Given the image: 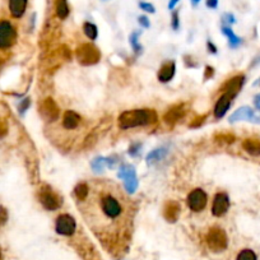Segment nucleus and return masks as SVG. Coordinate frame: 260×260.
<instances>
[{
	"instance_id": "nucleus-1",
	"label": "nucleus",
	"mask_w": 260,
	"mask_h": 260,
	"mask_svg": "<svg viewBox=\"0 0 260 260\" xmlns=\"http://www.w3.org/2000/svg\"><path fill=\"white\" fill-rule=\"evenodd\" d=\"M87 208H83V215L91 226L115 224L125 217H129L128 200L121 194L120 189L111 182H96L93 193H88Z\"/></svg>"
},
{
	"instance_id": "nucleus-2",
	"label": "nucleus",
	"mask_w": 260,
	"mask_h": 260,
	"mask_svg": "<svg viewBox=\"0 0 260 260\" xmlns=\"http://www.w3.org/2000/svg\"><path fill=\"white\" fill-rule=\"evenodd\" d=\"M157 112L152 109H136L128 110L119 116V127L121 129H130V128L147 127L157 123Z\"/></svg>"
},
{
	"instance_id": "nucleus-3",
	"label": "nucleus",
	"mask_w": 260,
	"mask_h": 260,
	"mask_svg": "<svg viewBox=\"0 0 260 260\" xmlns=\"http://www.w3.org/2000/svg\"><path fill=\"white\" fill-rule=\"evenodd\" d=\"M77 60L81 65L85 67H89V65H94L100 61L101 52L100 50L92 43H82L77 48L76 51Z\"/></svg>"
},
{
	"instance_id": "nucleus-4",
	"label": "nucleus",
	"mask_w": 260,
	"mask_h": 260,
	"mask_svg": "<svg viewBox=\"0 0 260 260\" xmlns=\"http://www.w3.org/2000/svg\"><path fill=\"white\" fill-rule=\"evenodd\" d=\"M207 245L215 253H221L224 251L228 246V237L226 232L219 227H212L207 233Z\"/></svg>"
},
{
	"instance_id": "nucleus-5",
	"label": "nucleus",
	"mask_w": 260,
	"mask_h": 260,
	"mask_svg": "<svg viewBox=\"0 0 260 260\" xmlns=\"http://www.w3.org/2000/svg\"><path fill=\"white\" fill-rule=\"evenodd\" d=\"M39 198L43 208L47 211H58L63 204V199L58 193H55L48 185H43V188L40 189Z\"/></svg>"
},
{
	"instance_id": "nucleus-6",
	"label": "nucleus",
	"mask_w": 260,
	"mask_h": 260,
	"mask_svg": "<svg viewBox=\"0 0 260 260\" xmlns=\"http://www.w3.org/2000/svg\"><path fill=\"white\" fill-rule=\"evenodd\" d=\"M55 230L61 236H72L74 235L77 230L76 219L70 215H60L56 218V223H55Z\"/></svg>"
},
{
	"instance_id": "nucleus-7",
	"label": "nucleus",
	"mask_w": 260,
	"mask_h": 260,
	"mask_svg": "<svg viewBox=\"0 0 260 260\" xmlns=\"http://www.w3.org/2000/svg\"><path fill=\"white\" fill-rule=\"evenodd\" d=\"M17 40V31L8 21L0 22V48H9Z\"/></svg>"
},
{
	"instance_id": "nucleus-8",
	"label": "nucleus",
	"mask_w": 260,
	"mask_h": 260,
	"mask_svg": "<svg viewBox=\"0 0 260 260\" xmlns=\"http://www.w3.org/2000/svg\"><path fill=\"white\" fill-rule=\"evenodd\" d=\"M40 114H41L43 120L52 123V121L58 120L59 116H60V109L52 98L47 97L40 105Z\"/></svg>"
},
{
	"instance_id": "nucleus-9",
	"label": "nucleus",
	"mask_w": 260,
	"mask_h": 260,
	"mask_svg": "<svg viewBox=\"0 0 260 260\" xmlns=\"http://www.w3.org/2000/svg\"><path fill=\"white\" fill-rule=\"evenodd\" d=\"M188 206L190 211L193 212H202L203 209L206 208L207 202H208V197H207L206 191L202 189H195L188 195Z\"/></svg>"
},
{
	"instance_id": "nucleus-10",
	"label": "nucleus",
	"mask_w": 260,
	"mask_h": 260,
	"mask_svg": "<svg viewBox=\"0 0 260 260\" xmlns=\"http://www.w3.org/2000/svg\"><path fill=\"white\" fill-rule=\"evenodd\" d=\"M230 209V198L226 193H217L213 199L212 215L215 217H222Z\"/></svg>"
},
{
	"instance_id": "nucleus-11",
	"label": "nucleus",
	"mask_w": 260,
	"mask_h": 260,
	"mask_svg": "<svg viewBox=\"0 0 260 260\" xmlns=\"http://www.w3.org/2000/svg\"><path fill=\"white\" fill-rule=\"evenodd\" d=\"M244 85H245V76L240 74V76L228 79V81L222 86L221 89L223 91V93H230L231 96L236 97L242 89Z\"/></svg>"
},
{
	"instance_id": "nucleus-12",
	"label": "nucleus",
	"mask_w": 260,
	"mask_h": 260,
	"mask_svg": "<svg viewBox=\"0 0 260 260\" xmlns=\"http://www.w3.org/2000/svg\"><path fill=\"white\" fill-rule=\"evenodd\" d=\"M233 98H235V97L231 96L230 93H223L218 98V101L216 102L215 110H213L216 119H222L226 115L228 109H230L231 103H232Z\"/></svg>"
},
{
	"instance_id": "nucleus-13",
	"label": "nucleus",
	"mask_w": 260,
	"mask_h": 260,
	"mask_svg": "<svg viewBox=\"0 0 260 260\" xmlns=\"http://www.w3.org/2000/svg\"><path fill=\"white\" fill-rule=\"evenodd\" d=\"M180 212H181V206L180 203L175 202V200H169L164 207V217L170 223H175L180 217Z\"/></svg>"
},
{
	"instance_id": "nucleus-14",
	"label": "nucleus",
	"mask_w": 260,
	"mask_h": 260,
	"mask_svg": "<svg viewBox=\"0 0 260 260\" xmlns=\"http://www.w3.org/2000/svg\"><path fill=\"white\" fill-rule=\"evenodd\" d=\"M185 112H186V110H185L184 105H182V103H178V105H175V106L171 107V109L165 114L164 119L167 124L175 125L177 121H180L184 118Z\"/></svg>"
},
{
	"instance_id": "nucleus-15",
	"label": "nucleus",
	"mask_w": 260,
	"mask_h": 260,
	"mask_svg": "<svg viewBox=\"0 0 260 260\" xmlns=\"http://www.w3.org/2000/svg\"><path fill=\"white\" fill-rule=\"evenodd\" d=\"M176 72V64L175 61H166L162 64V67L158 70V81L162 83L170 82L173 78Z\"/></svg>"
},
{
	"instance_id": "nucleus-16",
	"label": "nucleus",
	"mask_w": 260,
	"mask_h": 260,
	"mask_svg": "<svg viewBox=\"0 0 260 260\" xmlns=\"http://www.w3.org/2000/svg\"><path fill=\"white\" fill-rule=\"evenodd\" d=\"M255 112L254 110L249 106H242L237 109L230 116V123H237V121H251V119L254 118Z\"/></svg>"
},
{
	"instance_id": "nucleus-17",
	"label": "nucleus",
	"mask_w": 260,
	"mask_h": 260,
	"mask_svg": "<svg viewBox=\"0 0 260 260\" xmlns=\"http://www.w3.org/2000/svg\"><path fill=\"white\" fill-rule=\"evenodd\" d=\"M79 123H81V116L79 114H77L76 111H72V110H68L65 114H64L63 118V127L67 130H74L78 128Z\"/></svg>"
},
{
	"instance_id": "nucleus-18",
	"label": "nucleus",
	"mask_w": 260,
	"mask_h": 260,
	"mask_svg": "<svg viewBox=\"0 0 260 260\" xmlns=\"http://www.w3.org/2000/svg\"><path fill=\"white\" fill-rule=\"evenodd\" d=\"M28 0H9V10L10 14L14 18H21L27 9Z\"/></svg>"
},
{
	"instance_id": "nucleus-19",
	"label": "nucleus",
	"mask_w": 260,
	"mask_h": 260,
	"mask_svg": "<svg viewBox=\"0 0 260 260\" xmlns=\"http://www.w3.org/2000/svg\"><path fill=\"white\" fill-rule=\"evenodd\" d=\"M167 153H169V149H167L166 147L156 148L147 154L145 161H147V164L148 165H153V164H156V162H158V161L164 160V158L167 156Z\"/></svg>"
},
{
	"instance_id": "nucleus-20",
	"label": "nucleus",
	"mask_w": 260,
	"mask_h": 260,
	"mask_svg": "<svg viewBox=\"0 0 260 260\" xmlns=\"http://www.w3.org/2000/svg\"><path fill=\"white\" fill-rule=\"evenodd\" d=\"M221 31H222V34H223L224 36H226L227 39H228V43H230V47L236 48V47H239V46L242 43L241 37L237 36V35L235 34V32H233L232 28H231L230 26H223V27L221 28Z\"/></svg>"
},
{
	"instance_id": "nucleus-21",
	"label": "nucleus",
	"mask_w": 260,
	"mask_h": 260,
	"mask_svg": "<svg viewBox=\"0 0 260 260\" xmlns=\"http://www.w3.org/2000/svg\"><path fill=\"white\" fill-rule=\"evenodd\" d=\"M242 148L246 153L254 156V157H260V140L245 139L242 142Z\"/></svg>"
},
{
	"instance_id": "nucleus-22",
	"label": "nucleus",
	"mask_w": 260,
	"mask_h": 260,
	"mask_svg": "<svg viewBox=\"0 0 260 260\" xmlns=\"http://www.w3.org/2000/svg\"><path fill=\"white\" fill-rule=\"evenodd\" d=\"M124 180V186L125 190L129 194H134L138 189V177H136V173H130L127 177L123 178Z\"/></svg>"
},
{
	"instance_id": "nucleus-23",
	"label": "nucleus",
	"mask_w": 260,
	"mask_h": 260,
	"mask_svg": "<svg viewBox=\"0 0 260 260\" xmlns=\"http://www.w3.org/2000/svg\"><path fill=\"white\" fill-rule=\"evenodd\" d=\"M55 10H56V15H58L59 18H67L70 12L68 0H56V3H55Z\"/></svg>"
},
{
	"instance_id": "nucleus-24",
	"label": "nucleus",
	"mask_w": 260,
	"mask_h": 260,
	"mask_svg": "<svg viewBox=\"0 0 260 260\" xmlns=\"http://www.w3.org/2000/svg\"><path fill=\"white\" fill-rule=\"evenodd\" d=\"M88 193H89V185L86 184V182H81L74 189V194H76L78 202H83V200L87 199Z\"/></svg>"
},
{
	"instance_id": "nucleus-25",
	"label": "nucleus",
	"mask_w": 260,
	"mask_h": 260,
	"mask_svg": "<svg viewBox=\"0 0 260 260\" xmlns=\"http://www.w3.org/2000/svg\"><path fill=\"white\" fill-rule=\"evenodd\" d=\"M83 32L89 40H96L97 36H98V30H97L96 24H93L92 22H85Z\"/></svg>"
},
{
	"instance_id": "nucleus-26",
	"label": "nucleus",
	"mask_w": 260,
	"mask_h": 260,
	"mask_svg": "<svg viewBox=\"0 0 260 260\" xmlns=\"http://www.w3.org/2000/svg\"><path fill=\"white\" fill-rule=\"evenodd\" d=\"M106 166L107 164H106V158L105 157H96L93 158L91 162V167L94 173H102Z\"/></svg>"
},
{
	"instance_id": "nucleus-27",
	"label": "nucleus",
	"mask_w": 260,
	"mask_h": 260,
	"mask_svg": "<svg viewBox=\"0 0 260 260\" xmlns=\"http://www.w3.org/2000/svg\"><path fill=\"white\" fill-rule=\"evenodd\" d=\"M236 260H258V257L254 250H251V249H244V250H241L239 253Z\"/></svg>"
},
{
	"instance_id": "nucleus-28",
	"label": "nucleus",
	"mask_w": 260,
	"mask_h": 260,
	"mask_svg": "<svg viewBox=\"0 0 260 260\" xmlns=\"http://www.w3.org/2000/svg\"><path fill=\"white\" fill-rule=\"evenodd\" d=\"M138 37H139V32H138V31L133 32V34L130 35V37H129L130 45H131V47H133L134 52H135L136 55L142 52V46L138 43Z\"/></svg>"
},
{
	"instance_id": "nucleus-29",
	"label": "nucleus",
	"mask_w": 260,
	"mask_h": 260,
	"mask_svg": "<svg viewBox=\"0 0 260 260\" xmlns=\"http://www.w3.org/2000/svg\"><path fill=\"white\" fill-rule=\"evenodd\" d=\"M140 149H142V143H133V144L129 147L128 153H129L131 157H136V156L140 153Z\"/></svg>"
},
{
	"instance_id": "nucleus-30",
	"label": "nucleus",
	"mask_w": 260,
	"mask_h": 260,
	"mask_svg": "<svg viewBox=\"0 0 260 260\" xmlns=\"http://www.w3.org/2000/svg\"><path fill=\"white\" fill-rule=\"evenodd\" d=\"M216 140L221 143H233L235 142V136L232 134H219L216 136Z\"/></svg>"
},
{
	"instance_id": "nucleus-31",
	"label": "nucleus",
	"mask_w": 260,
	"mask_h": 260,
	"mask_svg": "<svg viewBox=\"0 0 260 260\" xmlns=\"http://www.w3.org/2000/svg\"><path fill=\"white\" fill-rule=\"evenodd\" d=\"M222 22L224 23V26H231V24L236 23V18H235V15L232 13H224L222 15Z\"/></svg>"
},
{
	"instance_id": "nucleus-32",
	"label": "nucleus",
	"mask_w": 260,
	"mask_h": 260,
	"mask_svg": "<svg viewBox=\"0 0 260 260\" xmlns=\"http://www.w3.org/2000/svg\"><path fill=\"white\" fill-rule=\"evenodd\" d=\"M139 8L147 13H156V8H154L153 4L147 3V1H140Z\"/></svg>"
},
{
	"instance_id": "nucleus-33",
	"label": "nucleus",
	"mask_w": 260,
	"mask_h": 260,
	"mask_svg": "<svg viewBox=\"0 0 260 260\" xmlns=\"http://www.w3.org/2000/svg\"><path fill=\"white\" fill-rule=\"evenodd\" d=\"M30 105H31L30 98H24V100H22V102L18 105V110H19V112H21L22 115H23L24 112L27 111L28 107H30Z\"/></svg>"
},
{
	"instance_id": "nucleus-34",
	"label": "nucleus",
	"mask_w": 260,
	"mask_h": 260,
	"mask_svg": "<svg viewBox=\"0 0 260 260\" xmlns=\"http://www.w3.org/2000/svg\"><path fill=\"white\" fill-rule=\"evenodd\" d=\"M207 119V115H202V116H198L197 119L194 121H191L190 123V128H199L202 127L203 124H204V121H206Z\"/></svg>"
},
{
	"instance_id": "nucleus-35",
	"label": "nucleus",
	"mask_w": 260,
	"mask_h": 260,
	"mask_svg": "<svg viewBox=\"0 0 260 260\" xmlns=\"http://www.w3.org/2000/svg\"><path fill=\"white\" fill-rule=\"evenodd\" d=\"M171 26H173V30H178V27H180V19H178V12L177 10H175V12L173 13V19H171Z\"/></svg>"
},
{
	"instance_id": "nucleus-36",
	"label": "nucleus",
	"mask_w": 260,
	"mask_h": 260,
	"mask_svg": "<svg viewBox=\"0 0 260 260\" xmlns=\"http://www.w3.org/2000/svg\"><path fill=\"white\" fill-rule=\"evenodd\" d=\"M6 221H8V211L4 207H0V226L5 224Z\"/></svg>"
},
{
	"instance_id": "nucleus-37",
	"label": "nucleus",
	"mask_w": 260,
	"mask_h": 260,
	"mask_svg": "<svg viewBox=\"0 0 260 260\" xmlns=\"http://www.w3.org/2000/svg\"><path fill=\"white\" fill-rule=\"evenodd\" d=\"M138 22H139V24L143 28H149V26H151V22H149L147 15H139L138 17Z\"/></svg>"
},
{
	"instance_id": "nucleus-38",
	"label": "nucleus",
	"mask_w": 260,
	"mask_h": 260,
	"mask_svg": "<svg viewBox=\"0 0 260 260\" xmlns=\"http://www.w3.org/2000/svg\"><path fill=\"white\" fill-rule=\"evenodd\" d=\"M106 164H107V167H110V169H114V167L116 166V164H118V157H116V156L107 157L106 158Z\"/></svg>"
},
{
	"instance_id": "nucleus-39",
	"label": "nucleus",
	"mask_w": 260,
	"mask_h": 260,
	"mask_svg": "<svg viewBox=\"0 0 260 260\" xmlns=\"http://www.w3.org/2000/svg\"><path fill=\"white\" fill-rule=\"evenodd\" d=\"M185 64H186V67H189V68H195V67H198V64L195 63V61L193 60V58H191V56H189V55H185Z\"/></svg>"
},
{
	"instance_id": "nucleus-40",
	"label": "nucleus",
	"mask_w": 260,
	"mask_h": 260,
	"mask_svg": "<svg viewBox=\"0 0 260 260\" xmlns=\"http://www.w3.org/2000/svg\"><path fill=\"white\" fill-rule=\"evenodd\" d=\"M215 76V68L213 67H207L206 68V73H204V78L209 79L212 78Z\"/></svg>"
},
{
	"instance_id": "nucleus-41",
	"label": "nucleus",
	"mask_w": 260,
	"mask_h": 260,
	"mask_svg": "<svg viewBox=\"0 0 260 260\" xmlns=\"http://www.w3.org/2000/svg\"><path fill=\"white\" fill-rule=\"evenodd\" d=\"M206 5L209 9H216L218 6V0H206Z\"/></svg>"
},
{
	"instance_id": "nucleus-42",
	"label": "nucleus",
	"mask_w": 260,
	"mask_h": 260,
	"mask_svg": "<svg viewBox=\"0 0 260 260\" xmlns=\"http://www.w3.org/2000/svg\"><path fill=\"white\" fill-rule=\"evenodd\" d=\"M207 47H208V51L212 52V54H216V52H217V47H216L215 43H212L211 41L207 43Z\"/></svg>"
},
{
	"instance_id": "nucleus-43",
	"label": "nucleus",
	"mask_w": 260,
	"mask_h": 260,
	"mask_svg": "<svg viewBox=\"0 0 260 260\" xmlns=\"http://www.w3.org/2000/svg\"><path fill=\"white\" fill-rule=\"evenodd\" d=\"M254 106L258 111H260V93H258L257 96L254 97Z\"/></svg>"
},
{
	"instance_id": "nucleus-44",
	"label": "nucleus",
	"mask_w": 260,
	"mask_h": 260,
	"mask_svg": "<svg viewBox=\"0 0 260 260\" xmlns=\"http://www.w3.org/2000/svg\"><path fill=\"white\" fill-rule=\"evenodd\" d=\"M257 65H260V54L257 55V56L253 59V61H251V64H250V68L257 67Z\"/></svg>"
},
{
	"instance_id": "nucleus-45",
	"label": "nucleus",
	"mask_w": 260,
	"mask_h": 260,
	"mask_svg": "<svg viewBox=\"0 0 260 260\" xmlns=\"http://www.w3.org/2000/svg\"><path fill=\"white\" fill-rule=\"evenodd\" d=\"M5 133H6L5 124H3V123H0V136H3Z\"/></svg>"
},
{
	"instance_id": "nucleus-46",
	"label": "nucleus",
	"mask_w": 260,
	"mask_h": 260,
	"mask_svg": "<svg viewBox=\"0 0 260 260\" xmlns=\"http://www.w3.org/2000/svg\"><path fill=\"white\" fill-rule=\"evenodd\" d=\"M178 3V0H170V3H169V9H173L176 6V4Z\"/></svg>"
},
{
	"instance_id": "nucleus-47",
	"label": "nucleus",
	"mask_w": 260,
	"mask_h": 260,
	"mask_svg": "<svg viewBox=\"0 0 260 260\" xmlns=\"http://www.w3.org/2000/svg\"><path fill=\"white\" fill-rule=\"evenodd\" d=\"M250 123H254V124H259L260 125V115H254V118L251 119Z\"/></svg>"
},
{
	"instance_id": "nucleus-48",
	"label": "nucleus",
	"mask_w": 260,
	"mask_h": 260,
	"mask_svg": "<svg viewBox=\"0 0 260 260\" xmlns=\"http://www.w3.org/2000/svg\"><path fill=\"white\" fill-rule=\"evenodd\" d=\"M200 0H191V3H193V5H198V3H199Z\"/></svg>"
},
{
	"instance_id": "nucleus-49",
	"label": "nucleus",
	"mask_w": 260,
	"mask_h": 260,
	"mask_svg": "<svg viewBox=\"0 0 260 260\" xmlns=\"http://www.w3.org/2000/svg\"><path fill=\"white\" fill-rule=\"evenodd\" d=\"M255 85H260V81H259V82H257V83H255Z\"/></svg>"
},
{
	"instance_id": "nucleus-50",
	"label": "nucleus",
	"mask_w": 260,
	"mask_h": 260,
	"mask_svg": "<svg viewBox=\"0 0 260 260\" xmlns=\"http://www.w3.org/2000/svg\"><path fill=\"white\" fill-rule=\"evenodd\" d=\"M103 1H106V0H103Z\"/></svg>"
}]
</instances>
